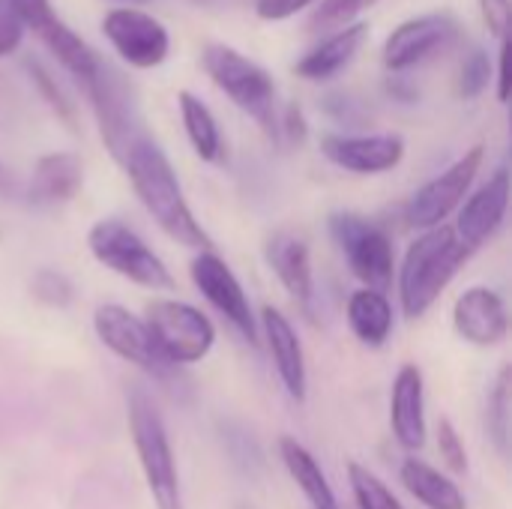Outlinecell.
Here are the masks:
<instances>
[{"mask_svg":"<svg viewBox=\"0 0 512 509\" xmlns=\"http://www.w3.org/2000/svg\"><path fill=\"white\" fill-rule=\"evenodd\" d=\"M279 459L288 471V477L297 483V489L303 492L306 504L312 509H339V501H336V492L324 474V468L318 465V459L291 435H282L279 438Z\"/></svg>","mask_w":512,"mask_h":509,"instance_id":"22","label":"cell"},{"mask_svg":"<svg viewBox=\"0 0 512 509\" xmlns=\"http://www.w3.org/2000/svg\"><path fill=\"white\" fill-rule=\"evenodd\" d=\"M330 234L336 240V246L342 249L351 273L363 282V288L369 291H381L387 294L393 288L396 279V249L390 234L351 210L333 213L330 216Z\"/></svg>","mask_w":512,"mask_h":509,"instance_id":"7","label":"cell"},{"mask_svg":"<svg viewBox=\"0 0 512 509\" xmlns=\"http://www.w3.org/2000/svg\"><path fill=\"white\" fill-rule=\"evenodd\" d=\"M507 207H510V171L501 165L474 195H468L459 207V219H456V237L471 249H483L498 228L507 219Z\"/></svg>","mask_w":512,"mask_h":509,"instance_id":"15","label":"cell"},{"mask_svg":"<svg viewBox=\"0 0 512 509\" xmlns=\"http://www.w3.org/2000/svg\"><path fill=\"white\" fill-rule=\"evenodd\" d=\"M30 291H33V297H36L42 306H48V309H66V306L72 303V297H75L72 282H69L60 270H51V267H42V270L33 276Z\"/></svg>","mask_w":512,"mask_h":509,"instance_id":"30","label":"cell"},{"mask_svg":"<svg viewBox=\"0 0 512 509\" xmlns=\"http://www.w3.org/2000/svg\"><path fill=\"white\" fill-rule=\"evenodd\" d=\"M462 33V24L453 12H426L420 18L402 21L384 42V66L390 72H408L447 45H453Z\"/></svg>","mask_w":512,"mask_h":509,"instance_id":"13","label":"cell"},{"mask_svg":"<svg viewBox=\"0 0 512 509\" xmlns=\"http://www.w3.org/2000/svg\"><path fill=\"white\" fill-rule=\"evenodd\" d=\"M453 327L462 342L477 348H495L510 333L507 303L498 291L486 285L468 288L453 306Z\"/></svg>","mask_w":512,"mask_h":509,"instance_id":"16","label":"cell"},{"mask_svg":"<svg viewBox=\"0 0 512 509\" xmlns=\"http://www.w3.org/2000/svg\"><path fill=\"white\" fill-rule=\"evenodd\" d=\"M264 258L270 264V270L276 273V279L282 282V288L300 303V306H312L315 297V279H312V255H309V243L297 234V231H273L264 243Z\"/></svg>","mask_w":512,"mask_h":509,"instance_id":"19","label":"cell"},{"mask_svg":"<svg viewBox=\"0 0 512 509\" xmlns=\"http://www.w3.org/2000/svg\"><path fill=\"white\" fill-rule=\"evenodd\" d=\"M90 255L111 273L147 291H171L174 276L165 261L120 219H99L87 231Z\"/></svg>","mask_w":512,"mask_h":509,"instance_id":"5","label":"cell"},{"mask_svg":"<svg viewBox=\"0 0 512 509\" xmlns=\"http://www.w3.org/2000/svg\"><path fill=\"white\" fill-rule=\"evenodd\" d=\"M480 15L495 39L510 36V0H480Z\"/></svg>","mask_w":512,"mask_h":509,"instance_id":"34","label":"cell"},{"mask_svg":"<svg viewBox=\"0 0 512 509\" xmlns=\"http://www.w3.org/2000/svg\"><path fill=\"white\" fill-rule=\"evenodd\" d=\"M483 156H486V147L483 144H474L465 156H459L447 171H441L438 177H432L426 186H420L408 207H405V219L411 228H420V231H429V228H438L444 225L447 216H453L462 201L468 198L480 168H483Z\"/></svg>","mask_w":512,"mask_h":509,"instance_id":"8","label":"cell"},{"mask_svg":"<svg viewBox=\"0 0 512 509\" xmlns=\"http://www.w3.org/2000/svg\"><path fill=\"white\" fill-rule=\"evenodd\" d=\"M177 105H180V120H183V129H186V138H189L195 156L201 162H222V153H225L222 132H219L213 111L207 108V102H201L189 90H180Z\"/></svg>","mask_w":512,"mask_h":509,"instance_id":"25","label":"cell"},{"mask_svg":"<svg viewBox=\"0 0 512 509\" xmlns=\"http://www.w3.org/2000/svg\"><path fill=\"white\" fill-rule=\"evenodd\" d=\"M474 252L456 237L453 228L438 225L423 231L402 258V267L396 273L399 285V303L408 318H423L438 297L450 288V282L459 276V270L468 264Z\"/></svg>","mask_w":512,"mask_h":509,"instance_id":"2","label":"cell"},{"mask_svg":"<svg viewBox=\"0 0 512 509\" xmlns=\"http://www.w3.org/2000/svg\"><path fill=\"white\" fill-rule=\"evenodd\" d=\"M348 483L360 509H405L390 492V486L360 462H348Z\"/></svg>","mask_w":512,"mask_h":509,"instance_id":"27","label":"cell"},{"mask_svg":"<svg viewBox=\"0 0 512 509\" xmlns=\"http://www.w3.org/2000/svg\"><path fill=\"white\" fill-rule=\"evenodd\" d=\"M201 66L210 75V81L267 132L270 141H279L276 81L261 63L240 54L231 45L207 42L201 51Z\"/></svg>","mask_w":512,"mask_h":509,"instance_id":"3","label":"cell"},{"mask_svg":"<svg viewBox=\"0 0 512 509\" xmlns=\"http://www.w3.org/2000/svg\"><path fill=\"white\" fill-rule=\"evenodd\" d=\"M81 186H84L81 159L69 150H57V153H45L36 159L27 195L39 207H54V204L72 201Z\"/></svg>","mask_w":512,"mask_h":509,"instance_id":"21","label":"cell"},{"mask_svg":"<svg viewBox=\"0 0 512 509\" xmlns=\"http://www.w3.org/2000/svg\"><path fill=\"white\" fill-rule=\"evenodd\" d=\"M27 72H30V78H33L39 96L48 102V108H51L69 129H75V105H72V99L60 90V84L48 75V69H45L42 63H36V60H27Z\"/></svg>","mask_w":512,"mask_h":509,"instance_id":"29","label":"cell"},{"mask_svg":"<svg viewBox=\"0 0 512 509\" xmlns=\"http://www.w3.org/2000/svg\"><path fill=\"white\" fill-rule=\"evenodd\" d=\"M9 186H12V177H9V174H6V168L0 165V192H6Z\"/></svg>","mask_w":512,"mask_h":509,"instance_id":"38","label":"cell"},{"mask_svg":"<svg viewBox=\"0 0 512 509\" xmlns=\"http://www.w3.org/2000/svg\"><path fill=\"white\" fill-rule=\"evenodd\" d=\"M93 330L111 354L132 363L135 369H141L153 378H168L174 372V366H168L165 357L159 354L144 318L132 315L126 306L102 303L93 312Z\"/></svg>","mask_w":512,"mask_h":509,"instance_id":"9","label":"cell"},{"mask_svg":"<svg viewBox=\"0 0 512 509\" xmlns=\"http://www.w3.org/2000/svg\"><path fill=\"white\" fill-rule=\"evenodd\" d=\"M24 21L18 18V12L12 9L9 0H0V57H9L18 51L21 39H24Z\"/></svg>","mask_w":512,"mask_h":509,"instance_id":"33","label":"cell"},{"mask_svg":"<svg viewBox=\"0 0 512 509\" xmlns=\"http://www.w3.org/2000/svg\"><path fill=\"white\" fill-rule=\"evenodd\" d=\"M399 480L411 492V498H417L426 509H468V498L462 495V489L447 474L417 456H408L402 462Z\"/></svg>","mask_w":512,"mask_h":509,"instance_id":"23","label":"cell"},{"mask_svg":"<svg viewBox=\"0 0 512 509\" xmlns=\"http://www.w3.org/2000/svg\"><path fill=\"white\" fill-rule=\"evenodd\" d=\"M114 162L126 171L138 201L144 204V210L153 216V222L180 246L198 249V252H210L213 240L210 234L201 228V222L195 219L183 186L177 180V171L171 165V159L165 156V150L147 135V129L135 132L120 153L114 156Z\"/></svg>","mask_w":512,"mask_h":509,"instance_id":"1","label":"cell"},{"mask_svg":"<svg viewBox=\"0 0 512 509\" xmlns=\"http://www.w3.org/2000/svg\"><path fill=\"white\" fill-rule=\"evenodd\" d=\"M390 429L402 450L420 453L426 447V384L417 363H405L396 372L390 390Z\"/></svg>","mask_w":512,"mask_h":509,"instance_id":"17","label":"cell"},{"mask_svg":"<svg viewBox=\"0 0 512 509\" xmlns=\"http://www.w3.org/2000/svg\"><path fill=\"white\" fill-rule=\"evenodd\" d=\"M126 420H129V435H132V447H135L147 492L156 509H183L180 474H177L165 420L159 408L153 405V399L138 387L129 390L126 396Z\"/></svg>","mask_w":512,"mask_h":509,"instance_id":"4","label":"cell"},{"mask_svg":"<svg viewBox=\"0 0 512 509\" xmlns=\"http://www.w3.org/2000/svg\"><path fill=\"white\" fill-rule=\"evenodd\" d=\"M102 33L114 45L120 60L129 63L132 69H156L171 54L168 27L159 18H153V15H147L141 9L120 6V9L105 12Z\"/></svg>","mask_w":512,"mask_h":509,"instance_id":"11","label":"cell"},{"mask_svg":"<svg viewBox=\"0 0 512 509\" xmlns=\"http://www.w3.org/2000/svg\"><path fill=\"white\" fill-rule=\"evenodd\" d=\"M507 60H510V36L501 39V54H498V99L507 102Z\"/></svg>","mask_w":512,"mask_h":509,"instance_id":"37","label":"cell"},{"mask_svg":"<svg viewBox=\"0 0 512 509\" xmlns=\"http://www.w3.org/2000/svg\"><path fill=\"white\" fill-rule=\"evenodd\" d=\"M318 0H255V12L261 21H285L303 9H309Z\"/></svg>","mask_w":512,"mask_h":509,"instance_id":"36","label":"cell"},{"mask_svg":"<svg viewBox=\"0 0 512 509\" xmlns=\"http://www.w3.org/2000/svg\"><path fill=\"white\" fill-rule=\"evenodd\" d=\"M435 438H438V453H441L444 465H447L453 474H465V471H468V450H465L462 435H459V429L453 426V420L441 417L438 426H435Z\"/></svg>","mask_w":512,"mask_h":509,"instance_id":"32","label":"cell"},{"mask_svg":"<svg viewBox=\"0 0 512 509\" xmlns=\"http://www.w3.org/2000/svg\"><path fill=\"white\" fill-rule=\"evenodd\" d=\"M144 324H147L159 354L174 369L201 363L216 345L213 321L201 309H195L183 300H171V297L150 300Z\"/></svg>","mask_w":512,"mask_h":509,"instance_id":"6","label":"cell"},{"mask_svg":"<svg viewBox=\"0 0 512 509\" xmlns=\"http://www.w3.org/2000/svg\"><path fill=\"white\" fill-rule=\"evenodd\" d=\"M348 327L354 339L366 348H381L393 333V306L387 294L360 288L348 297Z\"/></svg>","mask_w":512,"mask_h":509,"instance_id":"24","label":"cell"},{"mask_svg":"<svg viewBox=\"0 0 512 509\" xmlns=\"http://www.w3.org/2000/svg\"><path fill=\"white\" fill-rule=\"evenodd\" d=\"M378 0H318L315 12L309 15L306 21V30L321 36V33H336V30H345L357 21L360 12L372 9Z\"/></svg>","mask_w":512,"mask_h":509,"instance_id":"26","label":"cell"},{"mask_svg":"<svg viewBox=\"0 0 512 509\" xmlns=\"http://www.w3.org/2000/svg\"><path fill=\"white\" fill-rule=\"evenodd\" d=\"M309 135L306 117L300 105H285V111L279 114V141H291V144H303Z\"/></svg>","mask_w":512,"mask_h":509,"instance_id":"35","label":"cell"},{"mask_svg":"<svg viewBox=\"0 0 512 509\" xmlns=\"http://www.w3.org/2000/svg\"><path fill=\"white\" fill-rule=\"evenodd\" d=\"M321 153L330 165L372 177L399 168L405 159V138L396 132H375V135H321Z\"/></svg>","mask_w":512,"mask_h":509,"instance_id":"14","label":"cell"},{"mask_svg":"<svg viewBox=\"0 0 512 509\" xmlns=\"http://www.w3.org/2000/svg\"><path fill=\"white\" fill-rule=\"evenodd\" d=\"M189 276L195 282V288L201 291V297L249 342L258 345V321L252 312V303L240 285V279L234 276V270L210 249V252H198L189 264Z\"/></svg>","mask_w":512,"mask_h":509,"instance_id":"12","label":"cell"},{"mask_svg":"<svg viewBox=\"0 0 512 509\" xmlns=\"http://www.w3.org/2000/svg\"><path fill=\"white\" fill-rule=\"evenodd\" d=\"M237 509H252V507H237Z\"/></svg>","mask_w":512,"mask_h":509,"instance_id":"39","label":"cell"},{"mask_svg":"<svg viewBox=\"0 0 512 509\" xmlns=\"http://www.w3.org/2000/svg\"><path fill=\"white\" fill-rule=\"evenodd\" d=\"M366 36H369V24L366 21H354L351 27L324 36L312 51H306L294 63V75L306 78V81H327V78L339 75L342 69L351 66V60L363 48Z\"/></svg>","mask_w":512,"mask_h":509,"instance_id":"20","label":"cell"},{"mask_svg":"<svg viewBox=\"0 0 512 509\" xmlns=\"http://www.w3.org/2000/svg\"><path fill=\"white\" fill-rule=\"evenodd\" d=\"M261 330H264L267 351L273 357V366H276V375H279L285 393L294 402H306L309 375H306V354H303V342H300L297 330L273 306L261 309Z\"/></svg>","mask_w":512,"mask_h":509,"instance_id":"18","label":"cell"},{"mask_svg":"<svg viewBox=\"0 0 512 509\" xmlns=\"http://www.w3.org/2000/svg\"><path fill=\"white\" fill-rule=\"evenodd\" d=\"M9 3H12V9L18 12V18L24 21V27L33 30V33L42 39V45L60 60V66H63L78 84H84V81H90V78L96 75L102 57H99V54H96V51H93L69 24H63V21L57 18L51 0H9Z\"/></svg>","mask_w":512,"mask_h":509,"instance_id":"10","label":"cell"},{"mask_svg":"<svg viewBox=\"0 0 512 509\" xmlns=\"http://www.w3.org/2000/svg\"><path fill=\"white\" fill-rule=\"evenodd\" d=\"M489 81H492V57L483 48H471V54L462 60L459 69V96L477 99L486 93Z\"/></svg>","mask_w":512,"mask_h":509,"instance_id":"31","label":"cell"},{"mask_svg":"<svg viewBox=\"0 0 512 509\" xmlns=\"http://www.w3.org/2000/svg\"><path fill=\"white\" fill-rule=\"evenodd\" d=\"M510 366H504L498 372V381L489 393V405H486V423H489V435L498 447L501 456L510 453Z\"/></svg>","mask_w":512,"mask_h":509,"instance_id":"28","label":"cell"}]
</instances>
